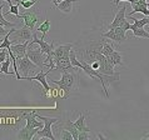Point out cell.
<instances>
[{
  "mask_svg": "<svg viewBox=\"0 0 149 140\" xmlns=\"http://www.w3.org/2000/svg\"><path fill=\"white\" fill-rule=\"evenodd\" d=\"M53 84H56L59 86V90H61L64 94V98H68L73 90L78 89V83H79V74L78 71L68 73L64 71L61 73V79L60 80H52Z\"/></svg>",
  "mask_w": 149,
  "mask_h": 140,
  "instance_id": "cell-1",
  "label": "cell"
},
{
  "mask_svg": "<svg viewBox=\"0 0 149 140\" xmlns=\"http://www.w3.org/2000/svg\"><path fill=\"white\" fill-rule=\"evenodd\" d=\"M16 65H18L19 74L22 75L23 79H26V78H29V76H30V74L33 71H35L36 68H38L26 55L23 56V58H16Z\"/></svg>",
  "mask_w": 149,
  "mask_h": 140,
  "instance_id": "cell-2",
  "label": "cell"
},
{
  "mask_svg": "<svg viewBox=\"0 0 149 140\" xmlns=\"http://www.w3.org/2000/svg\"><path fill=\"white\" fill-rule=\"evenodd\" d=\"M36 118L40 119V120H43V123H44V126L38 131V137L39 138H49L50 140H55V137H54V134H53V131H52V125L55 124L59 119L41 116V115H39L38 113H36Z\"/></svg>",
  "mask_w": 149,
  "mask_h": 140,
  "instance_id": "cell-3",
  "label": "cell"
},
{
  "mask_svg": "<svg viewBox=\"0 0 149 140\" xmlns=\"http://www.w3.org/2000/svg\"><path fill=\"white\" fill-rule=\"evenodd\" d=\"M33 34L34 31L30 30L28 26H23L18 29V30L13 31V34L10 35V42L11 44H18V43H30L31 39H33Z\"/></svg>",
  "mask_w": 149,
  "mask_h": 140,
  "instance_id": "cell-4",
  "label": "cell"
},
{
  "mask_svg": "<svg viewBox=\"0 0 149 140\" xmlns=\"http://www.w3.org/2000/svg\"><path fill=\"white\" fill-rule=\"evenodd\" d=\"M20 19L24 20V24L25 26H28L30 30L35 31V24L39 21V10L38 9H26L24 13L19 16Z\"/></svg>",
  "mask_w": 149,
  "mask_h": 140,
  "instance_id": "cell-5",
  "label": "cell"
},
{
  "mask_svg": "<svg viewBox=\"0 0 149 140\" xmlns=\"http://www.w3.org/2000/svg\"><path fill=\"white\" fill-rule=\"evenodd\" d=\"M45 55H47V54H44L43 50H41L40 48L39 49H34V48H29L28 46L26 56L41 70H43L44 67H45V59H47Z\"/></svg>",
  "mask_w": 149,
  "mask_h": 140,
  "instance_id": "cell-6",
  "label": "cell"
},
{
  "mask_svg": "<svg viewBox=\"0 0 149 140\" xmlns=\"http://www.w3.org/2000/svg\"><path fill=\"white\" fill-rule=\"evenodd\" d=\"M52 70L49 69L47 73H44L43 70H40V71L36 74L35 76H29V78H26L25 80H30V81H39V83L43 85V88H44V91H45V95H47V94L49 93V90H50V88H49V84H48V81H47V75L49 73H50Z\"/></svg>",
  "mask_w": 149,
  "mask_h": 140,
  "instance_id": "cell-7",
  "label": "cell"
},
{
  "mask_svg": "<svg viewBox=\"0 0 149 140\" xmlns=\"http://www.w3.org/2000/svg\"><path fill=\"white\" fill-rule=\"evenodd\" d=\"M41 128H29V126H24L22 130H19L18 133V139L19 140H31L33 138L38 134V131Z\"/></svg>",
  "mask_w": 149,
  "mask_h": 140,
  "instance_id": "cell-8",
  "label": "cell"
},
{
  "mask_svg": "<svg viewBox=\"0 0 149 140\" xmlns=\"http://www.w3.org/2000/svg\"><path fill=\"white\" fill-rule=\"evenodd\" d=\"M73 49V44H60L56 48H54V56L58 59L61 58H68L70 54V50Z\"/></svg>",
  "mask_w": 149,
  "mask_h": 140,
  "instance_id": "cell-9",
  "label": "cell"
},
{
  "mask_svg": "<svg viewBox=\"0 0 149 140\" xmlns=\"http://www.w3.org/2000/svg\"><path fill=\"white\" fill-rule=\"evenodd\" d=\"M28 45H29L28 42H26V43L11 44V46H10V48H8V49H10V50L14 53V55H15L16 58H23V56H25V55H26Z\"/></svg>",
  "mask_w": 149,
  "mask_h": 140,
  "instance_id": "cell-10",
  "label": "cell"
},
{
  "mask_svg": "<svg viewBox=\"0 0 149 140\" xmlns=\"http://www.w3.org/2000/svg\"><path fill=\"white\" fill-rule=\"evenodd\" d=\"M125 10H127V6H125V5L118 10V13L115 14V18H114V20H113V23L108 25L109 29H115V28H118L119 25H120V23L123 21L124 19H125V16H127Z\"/></svg>",
  "mask_w": 149,
  "mask_h": 140,
  "instance_id": "cell-11",
  "label": "cell"
},
{
  "mask_svg": "<svg viewBox=\"0 0 149 140\" xmlns=\"http://www.w3.org/2000/svg\"><path fill=\"white\" fill-rule=\"evenodd\" d=\"M25 119H26V126H29V128H43L44 126L43 121L40 123V121L36 120V113L35 112L28 114L25 116Z\"/></svg>",
  "mask_w": 149,
  "mask_h": 140,
  "instance_id": "cell-12",
  "label": "cell"
},
{
  "mask_svg": "<svg viewBox=\"0 0 149 140\" xmlns=\"http://www.w3.org/2000/svg\"><path fill=\"white\" fill-rule=\"evenodd\" d=\"M74 125L79 131H88V133H90L89 126L86 125V115L84 114H80V116L74 121Z\"/></svg>",
  "mask_w": 149,
  "mask_h": 140,
  "instance_id": "cell-13",
  "label": "cell"
},
{
  "mask_svg": "<svg viewBox=\"0 0 149 140\" xmlns=\"http://www.w3.org/2000/svg\"><path fill=\"white\" fill-rule=\"evenodd\" d=\"M78 1V0H64V1H61L59 3L58 5L55 6L58 10H60V11H63V13H72L73 11V4Z\"/></svg>",
  "mask_w": 149,
  "mask_h": 140,
  "instance_id": "cell-14",
  "label": "cell"
},
{
  "mask_svg": "<svg viewBox=\"0 0 149 140\" xmlns=\"http://www.w3.org/2000/svg\"><path fill=\"white\" fill-rule=\"evenodd\" d=\"M132 8H133V10H132L130 13L128 14V16H132V15L135 14V13H142L144 15L149 16V9H148L149 6L142 5V4H138V3H133V4H132Z\"/></svg>",
  "mask_w": 149,
  "mask_h": 140,
  "instance_id": "cell-15",
  "label": "cell"
},
{
  "mask_svg": "<svg viewBox=\"0 0 149 140\" xmlns=\"http://www.w3.org/2000/svg\"><path fill=\"white\" fill-rule=\"evenodd\" d=\"M130 30L133 31V36L134 38H146L149 39V31H147L144 28H138L134 24L130 25Z\"/></svg>",
  "mask_w": 149,
  "mask_h": 140,
  "instance_id": "cell-16",
  "label": "cell"
},
{
  "mask_svg": "<svg viewBox=\"0 0 149 140\" xmlns=\"http://www.w3.org/2000/svg\"><path fill=\"white\" fill-rule=\"evenodd\" d=\"M63 128L70 131V134L73 135L74 140H78V137H79V130H78L77 128H75L74 123H72L70 120H67V121H65V124H63Z\"/></svg>",
  "mask_w": 149,
  "mask_h": 140,
  "instance_id": "cell-17",
  "label": "cell"
},
{
  "mask_svg": "<svg viewBox=\"0 0 149 140\" xmlns=\"http://www.w3.org/2000/svg\"><path fill=\"white\" fill-rule=\"evenodd\" d=\"M107 59H108L111 64L114 65H123V58H122V54L120 53H118L117 50H114L113 54H110L109 56H107Z\"/></svg>",
  "mask_w": 149,
  "mask_h": 140,
  "instance_id": "cell-18",
  "label": "cell"
},
{
  "mask_svg": "<svg viewBox=\"0 0 149 140\" xmlns=\"http://www.w3.org/2000/svg\"><path fill=\"white\" fill-rule=\"evenodd\" d=\"M36 30H39V31L43 33V36H41V39H45V36H47L48 31L50 30V20H49L48 18H45V20L40 24L39 28L36 29Z\"/></svg>",
  "mask_w": 149,
  "mask_h": 140,
  "instance_id": "cell-19",
  "label": "cell"
},
{
  "mask_svg": "<svg viewBox=\"0 0 149 140\" xmlns=\"http://www.w3.org/2000/svg\"><path fill=\"white\" fill-rule=\"evenodd\" d=\"M125 30H124L123 28L120 26H118V28H115V43H118V44H120L123 43L124 40H127V35H125Z\"/></svg>",
  "mask_w": 149,
  "mask_h": 140,
  "instance_id": "cell-20",
  "label": "cell"
},
{
  "mask_svg": "<svg viewBox=\"0 0 149 140\" xmlns=\"http://www.w3.org/2000/svg\"><path fill=\"white\" fill-rule=\"evenodd\" d=\"M114 46L111 45V43H108L105 40H103V45H102V54H104L105 56H109L110 54L114 53Z\"/></svg>",
  "mask_w": 149,
  "mask_h": 140,
  "instance_id": "cell-21",
  "label": "cell"
},
{
  "mask_svg": "<svg viewBox=\"0 0 149 140\" xmlns=\"http://www.w3.org/2000/svg\"><path fill=\"white\" fill-rule=\"evenodd\" d=\"M11 63H13V61H11V58H10V55H9V58H6V60L1 64V68H0V73L4 74V75H11V74H14V73L9 71V67L11 65Z\"/></svg>",
  "mask_w": 149,
  "mask_h": 140,
  "instance_id": "cell-22",
  "label": "cell"
},
{
  "mask_svg": "<svg viewBox=\"0 0 149 140\" xmlns=\"http://www.w3.org/2000/svg\"><path fill=\"white\" fill-rule=\"evenodd\" d=\"M5 1H8V4H9V8L10 9L6 11L4 15H9V14H14L15 16H16V19H20L19 16H20V14H19V5L16 4V5H14L13 3H11V0H5Z\"/></svg>",
  "mask_w": 149,
  "mask_h": 140,
  "instance_id": "cell-23",
  "label": "cell"
},
{
  "mask_svg": "<svg viewBox=\"0 0 149 140\" xmlns=\"http://www.w3.org/2000/svg\"><path fill=\"white\" fill-rule=\"evenodd\" d=\"M132 20H134V25L138 28H144L149 24V18H143V19H133L132 16H129Z\"/></svg>",
  "mask_w": 149,
  "mask_h": 140,
  "instance_id": "cell-24",
  "label": "cell"
},
{
  "mask_svg": "<svg viewBox=\"0 0 149 140\" xmlns=\"http://www.w3.org/2000/svg\"><path fill=\"white\" fill-rule=\"evenodd\" d=\"M103 38H107L111 40V42H115V29H109L107 33H103L102 34Z\"/></svg>",
  "mask_w": 149,
  "mask_h": 140,
  "instance_id": "cell-25",
  "label": "cell"
},
{
  "mask_svg": "<svg viewBox=\"0 0 149 140\" xmlns=\"http://www.w3.org/2000/svg\"><path fill=\"white\" fill-rule=\"evenodd\" d=\"M60 138L61 140H73V135L70 134V131L67 130V129H64L63 128V130H60Z\"/></svg>",
  "mask_w": 149,
  "mask_h": 140,
  "instance_id": "cell-26",
  "label": "cell"
},
{
  "mask_svg": "<svg viewBox=\"0 0 149 140\" xmlns=\"http://www.w3.org/2000/svg\"><path fill=\"white\" fill-rule=\"evenodd\" d=\"M8 55H9V53H8V49H6V50H1V51H0V64H3L4 61L6 60Z\"/></svg>",
  "mask_w": 149,
  "mask_h": 140,
  "instance_id": "cell-27",
  "label": "cell"
},
{
  "mask_svg": "<svg viewBox=\"0 0 149 140\" xmlns=\"http://www.w3.org/2000/svg\"><path fill=\"white\" fill-rule=\"evenodd\" d=\"M130 25H132V24H129V23H128V20L127 19H124L123 20V21L120 23V25H119V26H120V28H123L124 29V30H130Z\"/></svg>",
  "mask_w": 149,
  "mask_h": 140,
  "instance_id": "cell-28",
  "label": "cell"
},
{
  "mask_svg": "<svg viewBox=\"0 0 149 140\" xmlns=\"http://www.w3.org/2000/svg\"><path fill=\"white\" fill-rule=\"evenodd\" d=\"M89 135L88 131H79V137H78V140H88Z\"/></svg>",
  "mask_w": 149,
  "mask_h": 140,
  "instance_id": "cell-29",
  "label": "cell"
},
{
  "mask_svg": "<svg viewBox=\"0 0 149 140\" xmlns=\"http://www.w3.org/2000/svg\"><path fill=\"white\" fill-rule=\"evenodd\" d=\"M9 31H6V28L5 26H3V25H0V38H4L6 34Z\"/></svg>",
  "mask_w": 149,
  "mask_h": 140,
  "instance_id": "cell-30",
  "label": "cell"
},
{
  "mask_svg": "<svg viewBox=\"0 0 149 140\" xmlns=\"http://www.w3.org/2000/svg\"><path fill=\"white\" fill-rule=\"evenodd\" d=\"M3 9H4V4H0V20H5L3 16Z\"/></svg>",
  "mask_w": 149,
  "mask_h": 140,
  "instance_id": "cell-31",
  "label": "cell"
},
{
  "mask_svg": "<svg viewBox=\"0 0 149 140\" xmlns=\"http://www.w3.org/2000/svg\"><path fill=\"white\" fill-rule=\"evenodd\" d=\"M119 1H129V3L132 4V3H134V0H115V1H114V5L117 6L118 4H119Z\"/></svg>",
  "mask_w": 149,
  "mask_h": 140,
  "instance_id": "cell-32",
  "label": "cell"
},
{
  "mask_svg": "<svg viewBox=\"0 0 149 140\" xmlns=\"http://www.w3.org/2000/svg\"><path fill=\"white\" fill-rule=\"evenodd\" d=\"M52 1H53V4H54V6H56L58 4L61 3V1H64V0H52Z\"/></svg>",
  "mask_w": 149,
  "mask_h": 140,
  "instance_id": "cell-33",
  "label": "cell"
},
{
  "mask_svg": "<svg viewBox=\"0 0 149 140\" xmlns=\"http://www.w3.org/2000/svg\"><path fill=\"white\" fill-rule=\"evenodd\" d=\"M143 139H148V140H149V133H148L147 135H144V137H143Z\"/></svg>",
  "mask_w": 149,
  "mask_h": 140,
  "instance_id": "cell-34",
  "label": "cell"
},
{
  "mask_svg": "<svg viewBox=\"0 0 149 140\" xmlns=\"http://www.w3.org/2000/svg\"><path fill=\"white\" fill-rule=\"evenodd\" d=\"M139 1V0H134V3H138ZM132 4H133V3H132Z\"/></svg>",
  "mask_w": 149,
  "mask_h": 140,
  "instance_id": "cell-35",
  "label": "cell"
}]
</instances>
